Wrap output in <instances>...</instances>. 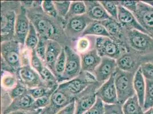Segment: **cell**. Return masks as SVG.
Segmentation results:
<instances>
[{
    "mask_svg": "<svg viewBox=\"0 0 153 114\" xmlns=\"http://www.w3.org/2000/svg\"><path fill=\"white\" fill-rule=\"evenodd\" d=\"M25 7L28 18L38 33V36L58 42L62 47L70 46L72 43L65 30V19H56L48 16L43 11L41 1H21Z\"/></svg>",
    "mask_w": 153,
    "mask_h": 114,
    "instance_id": "obj_1",
    "label": "cell"
},
{
    "mask_svg": "<svg viewBox=\"0 0 153 114\" xmlns=\"http://www.w3.org/2000/svg\"><path fill=\"white\" fill-rule=\"evenodd\" d=\"M21 6L19 1L1 2V42L14 40L17 16Z\"/></svg>",
    "mask_w": 153,
    "mask_h": 114,
    "instance_id": "obj_2",
    "label": "cell"
},
{
    "mask_svg": "<svg viewBox=\"0 0 153 114\" xmlns=\"http://www.w3.org/2000/svg\"><path fill=\"white\" fill-rule=\"evenodd\" d=\"M24 46L15 40L1 42V71L16 74L22 67V50Z\"/></svg>",
    "mask_w": 153,
    "mask_h": 114,
    "instance_id": "obj_3",
    "label": "cell"
},
{
    "mask_svg": "<svg viewBox=\"0 0 153 114\" xmlns=\"http://www.w3.org/2000/svg\"><path fill=\"white\" fill-rule=\"evenodd\" d=\"M134 73L117 69L114 74L115 87L118 103L123 105L128 98L135 95L134 88Z\"/></svg>",
    "mask_w": 153,
    "mask_h": 114,
    "instance_id": "obj_4",
    "label": "cell"
},
{
    "mask_svg": "<svg viewBox=\"0 0 153 114\" xmlns=\"http://www.w3.org/2000/svg\"><path fill=\"white\" fill-rule=\"evenodd\" d=\"M96 49L101 57L118 59L127 52L126 45L107 37H97Z\"/></svg>",
    "mask_w": 153,
    "mask_h": 114,
    "instance_id": "obj_5",
    "label": "cell"
},
{
    "mask_svg": "<svg viewBox=\"0 0 153 114\" xmlns=\"http://www.w3.org/2000/svg\"><path fill=\"white\" fill-rule=\"evenodd\" d=\"M96 82V78L93 74L81 71L78 76L69 81L59 83L58 87L76 96L86 89L90 84Z\"/></svg>",
    "mask_w": 153,
    "mask_h": 114,
    "instance_id": "obj_6",
    "label": "cell"
},
{
    "mask_svg": "<svg viewBox=\"0 0 153 114\" xmlns=\"http://www.w3.org/2000/svg\"><path fill=\"white\" fill-rule=\"evenodd\" d=\"M93 21H94L90 19L86 14L70 18L66 21L64 30L67 37L71 42L72 45L82 37L88 26Z\"/></svg>",
    "mask_w": 153,
    "mask_h": 114,
    "instance_id": "obj_7",
    "label": "cell"
},
{
    "mask_svg": "<svg viewBox=\"0 0 153 114\" xmlns=\"http://www.w3.org/2000/svg\"><path fill=\"white\" fill-rule=\"evenodd\" d=\"M102 84L96 82L90 84L82 92L75 96V114H83L89 110L96 102V92Z\"/></svg>",
    "mask_w": 153,
    "mask_h": 114,
    "instance_id": "obj_8",
    "label": "cell"
},
{
    "mask_svg": "<svg viewBox=\"0 0 153 114\" xmlns=\"http://www.w3.org/2000/svg\"><path fill=\"white\" fill-rule=\"evenodd\" d=\"M64 48L66 53V61L64 74L59 84L75 78L79 76L82 71L80 56L70 46H65Z\"/></svg>",
    "mask_w": 153,
    "mask_h": 114,
    "instance_id": "obj_9",
    "label": "cell"
},
{
    "mask_svg": "<svg viewBox=\"0 0 153 114\" xmlns=\"http://www.w3.org/2000/svg\"><path fill=\"white\" fill-rule=\"evenodd\" d=\"M74 101L75 96L58 87L51 95L49 104L41 110L40 114H57L62 108Z\"/></svg>",
    "mask_w": 153,
    "mask_h": 114,
    "instance_id": "obj_10",
    "label": "cell"
},
{
    "mask_svg": "<svg viewBox=\"0 0 153 114\" xmlns=\"http://www.w3.org/2000/svg\"><path fill=\"white\" fill-rule=\"evenodd\" d=\"M116 61L118 69L134 74L138 70L142 64L150 62L146 57L141 56L130 50L127 51Z\"/></svg>",
    "mask_w": 153,
    "mask_h": 114,
    "instance_id": "obj_11",
    "label": "cell"
},
{
    "mask_svg": "<svg viewBox=\"0 0 153 114\" xmlns=\"http://www.w3.org/2000/svg\"><path fill=\"white\" fill-rule=\"evenodd\" d=\"M16 76L18 81L28 89L39 86L46 87L39 74L32 68L30 64L22 66L17 71Z\"/></svg>",
    "mask_w": 153,
    "mask_h": 114,
    "instance_id": "obj_12",
    "label": "cell"
},
{
    "mask_svg": "<svg viewBox=\"0 0 153 114\" xmlns=\"http://www.w3.org/2000/svg\"><path fill=\"white\" fill-rule=\"evenodd\" d=\"M133 14L147 34L153 38V7L139 1L137 9Z\"/></svg>",
    "mask_w": 153,
    "mask_h": 114,
    "instance_id": "obj_13",
    "label": "cell"
},
{
    "mask_svg": "<svg viewBox=\"0 0 153 114\" xmlns=\"http://www.w3.org/2000/svg\"><path fill=\"white\" fill-rule=\"evenodd\" d=\"M30 21L28 18L26 9L22 5L17 14L15 25L14 40L24 46L26 38L29 32Z\"/></svg>",
    "mask_w": 153,
    "mask_h": 114,
    "instance_id": "obj_14",
    "label": "cell"
},
{
    "mask_svg": "<svg viewBox=\"0 0 153 114\" xmlns=\"http://www.w3.org/2000/svg\"><path fill=\"white\" fill-rule=\"evenodd\" d=\"M117 69L115 59L108 57H102L101 62L94 71L93 75L97 82L102 84L114 74Z\"/></svg>",
    "mask_w": 153,
    "mask_h": 114,
    "instance_id": "obj_15",
    "label": "cell"
},
{
    "mask_svg": "<svg viewBox=\"0 0 153 114\" xmlns=\"http://www.w3.org/2000/svg\"><path fill=\"white\" fill-rule=\"evenodd\" d=\"M96 94L97 97L100 98L105 104H119L115 84L114 74L98 89Z\"/></svg>",
    "mask_w": 153,
    "mask_h": 114,
    "instance_id": "obj_16",
    "label": "cell"
},
{
    "mask_svg": "<svg viewBox=\"0 0 153 114\" xmlns=\"http://www.w3.org/2000/svg\"><path fill=\"white\" fill-rule=\"evenodd\" d=\"M118 5V21L122 26L128 30H137L147 34L145 30L140 26L134 14L123 7Z\"/></svg>",
    "mask_w": 153,
    "mask_h": 114,
    "instance_id": "obj_17",
    "label": "cell"
},
{
    "mask_svg": "<svg viewBox=\"0 0 153 114\" xmlns=\"http://www.w3.org/2000/svg\"><path fill=\"white\" fill-rule=\"evenodd\" d=\"M63 49L62 46L57 42L48 40L44 64L53 74H54L56 62Z\"/></svg>",
    "mask_w": 153,
    "mask_h": 114,
    "instance_id": "obj_18",
    "label": "cell"
},
{
    "mask_svg": "<svg viewBox=\"0 0 153 114\" xmlns=\"http://www.w3.org/2000/svg\"><path fill=\"white\" fill-rule=\"evenodd\" d=\"M86 7V14L94 21L102 22L111 19L106 12L100 1H84Z\"/></svg>",
    "mask_w": 153,
    "mask_h": 114,
    "instance_id": "obj_19",
    "label": "cell"
},
{
    "mask_svg": "<svg viewBox=\"0 0 153 114\" xmlns=\"http://www.w3.org/2000/svg\"><path fill=\"white\" fill-rule=\"evenodd\" d=\"M79 55L81 57L82 71L93 74L102 60L97 50L94 49Z\"/></svg>",
    "mask_w": 153,
    "mask_h": 114,
    "instance_id": "obj_20",
    "label": "cell"
},
{
    "mask_svg": "<svg viewBox=\"0 0 153 114\" xmlns=\"http://www.w3.org/2000/svg\"><path fill=\"white\" fill-rule=\"evenodd\" d=\"M34 99L28 94H26L13 99L10 104L1 111V114H7L17 111H34L33 104Z\"/></svg>",
    "mask_w": 153,
    "mask_h": 114,
    "instance_id": "obj_21",
    "label": "cell"
},
{
    "mask_svg": "<svg viewBox=\"0 0 153 114\" xmlns=\"http://www.w3.org/2000/svg\"><path fill=\"white\" fill-rule=\"evenodd\" d=\"M100 22L106 28L110 38L125 44L124 28L118 20L111 18Z\"/></svg>",
    "mask_w": 153,
    "mask_h": 114,
    "instance_id": "obj_22",
    "label": "cell"
},
{
    "mask_svg": "<svg viewBox=\"0 0 153 114\" xmlns=\"http://www.w3.org/2000/svg\"><path fill=\"white\" fill-rule=\"evenodd\" d=\"M96 37L91 36L82 37L73 44L71 48L78 54L96 49Z\"/></svg>",
    "mask_w": 153,
    "mask_h": 114,
    "instance_id": "obj_23",
    "label": "cell"
},
{
    "mask_svg": "<svg viewBox=\"0 0 153 114\" xmlns=\"http://www.w3.org/2000/svg\"><path fill=\"white\" fill-rule=\"evenodd\" d=\"M134 88L135 94L143 107L146 91V80L142 73L140 67L134 74Z\"/></svg>",
    "mask_w": 153,
    "mask_h": 114,
    "instance_id": "obj_24",
    "label": "cell"
},
{
    "mask_svg": "<svg viewBox=\"0 0 153 114\" xmlns=\"http://www.w3.org/2000/svg\"><path fill=\"white\" fill-rule=\"evenodd\" d=\"M122 107L124 114H144L145 112L136 94L128 98Z\"/></svg>",
    "mask_w": 153,
    "mask_h": 114,
    "instance_id": "obj_25",
    "label": "cell"
},
{
    "mask_svg": "<svg viewBox=\"0 0 153 114\" xmlns=\"http://www.w3.org/2000/svg\"><path fill=\"white\" fill-rule=\"evenodd\" d=\"M86 36L110 37L108 32H107L105 26L100 22L98 21H93L88 26L83 32L82 37Z\"/></svg>",
    "mask_w": 153,
    "mask_h": 114,
    "instance_id": "obj_26",
    "label": "cell"
},
{
    "mask_svg": "<svg viewBox=\"0 0 153 114\" xmlns=\"http://www.w3.org/2000/svg\"><path fill=\"white\" fill-rule=\"evenodd\" d=\"M86 13V7L83 1H73L70 4V9L65 21L70 18L84 15Z\"/></svg>",
    "mask_w": 153,
    "mask_h": 114,
    "instance_id": "obj_27",
    "label": "cell"
},
{
    "mask_svg": "<svg viewBox=\"0 0 153 114\" xmlns=\"http://www.w3.org/2000/svg\"><path fill=\"white\" fill-rule=\"evenodd\" d=\"M1 89L9 91L17 84L18 79L16 74L1 71Z\"/></svg>",
    "mask_w": 153,
    "mask_h": 114,
    "instance_id": "obj_28",
    "label": "cell"
},
{
    "mask_svg": "<svg viewBox=\"0 0 153 114\" xmlns=\"http://www.w3.org/2000/svg\"><path fill=\"white\" fill-rule=\"evenodd\" d=\"M39 41V37L38 33L34 28V26L30 22V29L28 34L26 37L24 47L27 50L32 51L35 50L36 48Z\"/></svg>",
    "mask_w": 153,
    "mask_h": 114,
    "instance_id": "obj_29",
    "label": "cell"
},
{
    "mask_svg": "<svg viewBox=\"0 0 153 114\" xmlns=\"http://www.w3.org/2000/svg\"><path fill=\"white\" fill-rule=\"evenodd\" d=\"M153 107V81L146 80V91L143 109L146 111Z\"/></svg>",
    "mask_w": 153,
    "mask_h": 114,
    "instance_id": "obj_30",
    "label": "cell"
},
{
    "mask_svg": "<svg viewBox=\"0 0 153 114\" xmlns=\"http://www.w3.org/2000/svg\"><path fill=\"white\" fill-rule=\"evenodd\" d=\"M66 61V56L65 49H63L60 56L58 57L57 61L56 62L55 66V70H54V76H56L58 82H59L62 76L64 74V71L65 69V65Z\"/></svg>",
    "mask_w": 153,
    "mask_h": 114,
    "instance_id": "obj_31",
    "label": "cell"
},
{
    "mask_svg": "<svg viewBox=\"0 0 153 114\" xmlns=\"http://www.w3.org/2000/svg\"><path fill=\"white\" fill-rule=\"evenodd\" d=\"M111 18L118 20V5L114 1H100Z\"/></svg>",
    "mask_w": 153,
    "mask_h": 114,
    "instance_id": "obj_32",
    "label": "cell"
},
{
    "mask_svg": "<svg viewBox=\"0 0 153 114\" xmlns=\"http://www.w3.org/2000/svg\"><path fill=\"white\" fill-rule=\"evenodd\" d=\"M57 88L58 87H55L53 89H50L45 86H39L33 89H28L27 94L30 95L34 100H36L44 95L48 94L51 92L55 91Z\"/></svg>",
    "mask_w": 153,
    "mask_h": 114,
    "instance_id": "obj_33",
    "label": "cell"
},
{
    "mask_svg": "<svg viewBox=\"0 0 153 114\" xmlns=\"http://www.w3.org/2000/svg\"><path fill=\"white\" fill-rule=\"evenodd\" d=\"M58 16L65 19L69 12L71 1H53Z\"/></svg>",
    "mask_w": 153,
    "mask_h": 114,
    "instance_id": "obj_34",
    "label": "cell"
},
{
    "mask_svg": "<svg viewBox=\"0 0 153 114\" xmlns=\"http://www.w3.org/2000/svg\"><path fill=\"white\" fill-rule=\"evenodd\" d=\"M42 8L43 11L48 16L56 19H62L58 14L53 1H43L42 3Z\"/></svg>",
    "mask_w": 153,
    "mask_h": 114,
    "instance_id": "obj_35",
    "label": "cell"
},
{
    "mask_svg": "<svg viewBox=\"0 0 153 114\" xmlns=\"http://www.w3.org/2000/svg\"><path fill=\"white\" fill-rule=\"evenodd\" d=\"M54 92H51L48 94L34 100L33 104V110L36 111L39 110H42L46 107L50 103L51 95Z\"/></svg>",
    "mask_w": 153,
    "mask_h": 114,
    "instance_id": "obj_36",
    "label": "cell"
},
{
    "mask_svg": "<svg viewBox=\"0 0 153 114\" xmlns=\"http://www.w3.org/2000/svg\"><path fill=\"white\" fill-rule=\"evenodd\" d=\"M30 64L32 68L36 71L38 74L42 71L45 66L43 61L37 56L35 50L31 51Z\"/></svg>",
    "mask_w": 153,
    "mask_h": 114,
    "instance_id": "obj_37",
    "label": "cell"
},
{
    "mask_svg": "<svg viewBox=\"0 0 153 114\" xmlns=\"http://www.w3.org/2000/svg\"><path fill=\"white\" fill-rule=\"evenodd\" d=\"M27 91L28 89L25 86L18 81L17 85L13 89L9 91V94L13 101V99L16 98L27 94Z\"/></svg>",
    "mask_w": 153,
    "mask_h": 114,
    "instance_id": "obj_38",
    "label": "cell"
},
{
    "mask_svg": "<svg viewBox=\"0 0 153 114\" xmlns=\"http://www.w3.org/2000/svg\"><path fill=\"white\" fill-rule=\"evenodd\" d=\"M48 41V39L41 37H39V41H38V44H37L36 48L35 49V51H36L37 56L43 61L44 63L45 62Z\"/></svg>",
    "mask_w": 153,
    "mask_h": 114,
    "instance_id": "obj_39",
    "label": "cell"
},
{
    "mask_svg": "<svg viewBox=\"0 0 153 114\" xmlns=\"http://www.w3.org/2000/svg\"><path fill=\"white\" fill-rule=\"evenodd\" d=\"M140 68L145 80L153 81V62H145L140 65Z\"/></svg>",
    "mask_w": 153,
    "mask_h": 114,
    "instance_id": "obj_40",
    "label": "cell"
},
{
    "mask_svg": "<svg viewBox=\"0 0 153 114\" xmlns=\"http://www.w3.org/2000/svg\"><path fill=\"white\" fill-rule=\"evenodd\" d=\"M105 114V103L102 100L97 98L95 104L83 114Z\"/></svg>",
    "mask_w": 153,
    "mask_h": 114,
    "instance_id": "obj_41",
    "label": "cell"
},
{
    "mask_svg": "<svg viewBox=\"0 0 153 114\" xmlns=\"http://www.w3.org/2000/svg\"><path fill=\"white\" fill-rule=\"evenodd\" d=\"M138 2L139 1H117L118 5L123 7L133 13L136 12Z\"/></svg>",
    "mask_w": 153,
    "mask_h": 114,
    "instance_id": "obj_42",
    "label": "cell"
},
{
    "mask_svg": "<svg viewBox=\"0 0 153 114\" xmlns=\"http://www.w3.org/2000/svg\"><path fill=\"white\" fill-rule=\"evenodd\" d=\"M104 114H124L122 105L120 104H105Z\"/></svg>",
    "mask_w": 153,
    "mask_h": 114,
    "instance_id": "obj_43",
    "label": "cell"
},
{
    "mask_svg": "<svg viewBox=\"0 0 153 114\" xmlns=\"http://www.w3.org/2000/svg\"><path fill=\"white\" fill-rule=\"evenodd\" d=\"M76 113V106H75V101L66 106L65 107L62 108L61 111H59L57 114H75Z\"/></svg>",
    "mask_w": 153,
    "mask_h": 114,
    "instance_id": "obj_44",
    "label": "cell"
},
{
    "mask_svg": "<svg viewBox=\"0 0 153 114\" xmlns=\"http://www.w3.org/2000/svg\"><path fill=\"white\" fill-rule=\"evenodd\" d=\"M42 110L36 111H17L7 114H40Z\"/></svg>",
    "mask_w": 153,
    "mask_h": 114,
    "instance_id": "obj_45",
    "label": "cell"
},
{
    "mask_svg": "<svg viewBox=\"0 0 153 114\" xmlns=\"http://www.w3.org/2000/svg\"><path fill=\"white\" fill-rule=\"evenodd\" d=\"M142 1L147 5L153 7V1Z\"/></svg>",
    "mask_w": 153,
    "mask_h": 114,
    "instance_id": "obj_46",
    "label": "cell"
},
{
    "mask_svg": "<svg viewBox=\"0 0 153 114\" xmlns=\"http://www.w3.org/2000/svg\"><path fill=\"white\" fill-rule=\"evenodd\" d=\"M144 114H153V107L150 108L144 112Z\"/></svg>",
    "mask_w": 153,
    "mask_h": 114,
    "instance_id": "obj_47",
    "label": "cell"
}]
</instances>
